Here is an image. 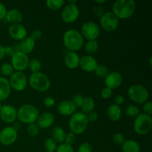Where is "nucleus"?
<instances>
[{
  "instance_id": "obj_38",
  "label": "nucleus",
  "mask_w": 152,
  "mask_h": 152,
  "mask_svg": "<svg viewBox=\"0 0 152 152\" xmlns=\"http://www.w3.org/2000/svg\"><path fill=\"white\" fill-rule=\"evenodd\" d=\"M83 100H84V96L81 94H77L75 96H73L72 100L71 102H73L76 108H81L82 105H83Z\"/></svg>"
},
{
  "instance_id": "obj_28",
  "label": "nucleus",
  "mask_w": 152,
  "mask_h": 152,
  "mask_svg": "<svg viewBox=\"0 0 152 152\" xmlns=\"http://www.w3.org/2000/svg\"><path fill=\"white\" fill-rule=\"evenodd\" d=\"M84 48L86 53H88V55L92 56L95 53H96V51L98 50V48H99V43H98V42L96 40H89V41H88L85 44Z\"/></svg>"
},
{
  "instance_id": "obj_8",
  "label": "nucleus",
  "mask_w": 152,
  "mask_h": 152,
  "mask_svg": "<svg viewBox=\"0 0 152 152\" xmlns=\"http://www.w3.org/2000/svg\"><path fill=\"white\" fill-rule=\"evenodd\" d=\"M100 27L107 32H112L119 26V19L112 12H105L99 17Z\"/></svg>"
},
{
  "instance_id": "obj_17",
  "label": "nucleus",
  "mask_w": 152,
  "mask_h": 152,
  "mask_svg": "<svg viewBox=\"0 0 152 152\" xmlns=\"http://www.w3.org/2000/svg\"><path fill=\"white\" fill-rule=\"evenodd\" d=\"M8 34L13 39L16 41H21L28 37V31L26 28L21 24L10 25L8 28Z\"/></svg>"
},
{
  "instance_id": "obj_44",
  "label": "nucleus",
  "mask_w": 152,
  "mask_h": 152,
  "mask_svg": "<svg viewBox=\"0 0 152 152\" xmlns=\"http://www.w3.org/2000/svg\"><path fill=\"white\" fill-rule=\"evenodd\" d=\"M44 105L48 108H51V107L54 106L55 99L51 96H47L44 99Z\"/></svg>"
},
{
  "instance_id": "obj_53",
  "label": "nucleus",
  "mask_w": 152,
  "mask_h": 152,
  "mask_svg": "<svg viewBox=\"0 0 152 152\" xmlns=\"http://www.w3.org/2000/svg\"><path fill=\"white\" fill-rule=\"evenodd\" d=\"M1 107H2V105H1V102H0V111H1Z\"/></svg>"
},
{
  "instance_id": "obj_6",
  "label": "nucleus",
  "mask_w": 152,
  "mask_h": 152,
  "mask_svg": "<svg viewBox=\"0 0 152 152\" xmlns=\"http://www.w3.org/2000/svg\"><path fill=\"white\" fill-rule=\"evenodd\" d=\"M128 96L135 103L143 104L148 101L149 92L145 86L135 84L128 89Z\"/></svg>"
},
{
  "instance_id": "obj_25",
  "label": "nucleus",
  "mask_w": 152,
  "mask_h": 152,
  "mask_svg": "<svg viewBox=\"0 0 152 152\" xmlns=\"http://www.w3.org/2000/svg\"><path fill=\"white\" fill-rule=\"evenodd\" d=\"M123 152H140V145L134 140H126L122 145Z\"/></svg>"
},
{
  "instance_id": "obj_31",
  "label": "nucleus",
  "mask_w": 152,
  "mask_h": 152,
  "mask_svg": "<svg viewBox=\"0 0 152 152\" xmlns=\"http://www.w3.org/2000/svg\"><path fill=\"white\" fill-rule=\"evenodd\" d=\"M42 68V63L38 59H32L29 61L28 68L32 74L39 72Z\"/></svg>"
},
{
  "instance_id": "obj_14",
  "label": "nucleus",
  "mask_w": 152,
  "mask_h": 152,
  "mask_svg": "<svg viewBox=\"0 0 152 152\" xmlns=\"http://www.w3.org/2000/svg\"><path fill=\"white\" fill-rule=\"evenodd\" d=\"M0 118L4 123L10 124L17 120V110L10 105H4L0 111Z\"/></svg>"
},
{
  "instance_id": "obj_9",
  "label": "nucleus",
  "mask_w": 152,
  "mask_h": 152,
  "mask_svg": "<svg viewBox=\"0 0 152 152\" xmlns=\"http://www.w3.org/2000/svg\"><path fill=\"white\" fill-rule=\"evenodd\" d=\"M80 33L83 38L86 39L88 41L96 40L100 34V28L96 22L88 21L82 25Z\"/></svg>"
},
{
  "instance_id": "obj_10",
  "label": "nucleus",
  "mask_w": 152,
  "mask_h": 152,
  "mask_svg": "<svg viewBox=\"0 0 152 152\" xmlns=\"http://www.w3.org/2000/svg\"><path fill=\"white\" fill-rule=\"evenodd\" d=\"M8 80L11 89L18 92L23 91L28 86V78L26 75L20 71H15Z\"/></svg>"
},
{
  "instance_id": "obj_50",
  "label": "nucleus",
  "mask_w": 152,
  "mask_h": 152,
  "mask_svg": "<svg viewBox=\"0 0 152 152\" xmlns=\"http://www.w3.org/2000/svg\"><path fill=\"white\" fill-rule=\"evenodd\" d=\"M4 56H5V54H4V47L2 45L0 44V61L4 58Z\"/></svg>"
},
{
  "instance_id": "obj_23",
  "label": "nucleus",
  "mask_w": 152,
  "mask_h": 152,
  "mask_svg": "<svg viewBox=\"0 0 152 152\" xmlns=\"http://www.w3.org/2000/svg\"><path fill=\"white\" fill-rule=\"evenodd\" d=\"M11 93V87L7 78L0 77V102L7 99Z\"/></svg>"
},
{
  "instance_id": "obj_15",
  "label": "nucleus",
  "mask_w": 152,
  "mask_h": 152,
  "mask_svg": "<svg viewBox=\"0 0 152 152\" xmlns=\"http://www.w3.org/2000/svg\"><path fill=\"white\" fill-rule=\"evenodd\" d=\"M123 76L117 71H111L108 73V75L105 77V87L111 90L120 87L123 83Z\"/></svg>"
},
{
  "instance_id": "obj_21",
  "label": "nucleus",
  "mask_w": 152,
  "mask_h": 152,
  "mask_svg": "<svg viewBox=\"0 0 152 152\" xmlns=\"http://www.w3.org/2000/svg\"><path fill=\"white\" fill-rule=\"evenodd\" d=\"M80 57L76 52L69 51L66 53L64 58V62L67 68L70 69H75L80 65Z\"/></svg>"
},
{
  "instance_id": "obj_3",
  "label": "nucleus",
  "mask_w": 152,
  "mask_h": 152,
  "mask_svg": "<svg viewBox=\"0 0 152 152\" xmlns=\"http://www.w3.org/2000/svg\"><path fill=\"white\" fill-rule=\"evenodd\" d=\"M39 115L38 108L31 104H25L17 109V120L25 124L35 123Z\"/></svg>"
},
{
  "instance_id": "obj_41",
  "label": "nucleus",
  "mask_w": 152,
  "mask_h": 152,
  "mask_svg": "<svg viewBox=\"0 0 152 152\" xmlns=\"http://www.w3.org/2000/svg\"><path fill=\"white\" fill-rule=\"evenodd\" d=\"M142 108H143L144 114H147L148 116H151L152 114V103L151 101H147L145 103H143V106H142Z\"/></svg>"
},
{
  "instance_id": "obj_33",
  "label": "nucleus",
  "mask_w": 152,
  "mask_h": 152,
  "mask_svg": "<svg viewBox=\"0 0 152 152\" xmlns=\"http://www.w3.org/2000/svg\"><path fill=\"white\" fill-rule=\"evenodd\" d=\"M44 147L46 152H55L57 148V143L51 137L48 138L45 141Z\"/></svg>"
},
{
  "instance_id": "obj_5",
  "label": "nucleus",
  "mask_w": 152,
  "mask_h": 152,
  "mask_svg": "<svg viewBox=\"0 0 152 152\" xmlns=\"http://www.w3.org/2000/svg\"><path fill=\"white\" fill-rule=\"evenodd\" d=\"M28 83L32 89L38 92H45L50 88V80L47 75L42 72L31 74Z\"/></svg>"
},
{
  "instance_id": "obj_37",
  "label": "nucleus",
  "mask_w": 152,
  "mask_h": 152,
  "mask_svg": "<svg viewBox=\"0 0 152 152\" xmlns=\"http://www.w3.org/2000/svg\"><path fill=\"white\" fill-rule=\"evenodd\" d=\"M113 142L118 145H122L123 142L126 141L125 136L121 133H116L113 135Z\"/></svg>"
},
{
  "instance_id": "obj_39",
  "label": "nucleus",
  "mask_w": 152,
  "mask_h": 152,
  "mask_svg": "<svg viewBox=\"0 0 152 152\" xmlns=\"http://www.w3.org/2000/svg\"><path fill=\"white\" fill-rule=\"evenodd\" d=\"M77 152H93V147L89 142H83L79 146Z\"/></svg>"
},
{
  "instance_id": "obj_45",
  "label": "nucleus",
  "mask_w": 152,
  "mask_h": 152,
  "mask_svg": "<svg viewBox=\"0 0 152 152\" xmlns=\"http://www.w3.org/2000/svg\"><path fill=\"white\" fill-rule=\"evenodd\" d=\"M87 118L88 120V123H93V122L96 121L98 119L97 113L95 112V111L89 113L88 114H87Z\"/></svg>"
},
{
  "instance_id": "obj_46",
  "label": "nucleus",
  "mask_w": 152,
  "mask_h": 152,
  "mask_svg": "<svg viewBox=\"0 0 152 152\" xmlns=\"http://www.w3.org/2000/svg\"><path fill=\"white\" fill-rule=\"evenodd\" d=\"M7 11V10L6 8V6L3 3L0 2V20L5 18Z\"/></svg>"
},
{
  "instance_id": "obj_16",
  "label": "nucleus",
  "mask_w": 152,
  "mask_h": 152,
  "mask_svg": "<svg viewBox=\"0 0 152 152\" xmlns=\"http://www.w3.org/2000/svg\"><path fill=\"white\" fill-rule=\"evenodd\" d=\"M99 65L96 59L91 55H86L80 58L79 66L84 71L88 73L94 72Z\"/></svg>"
},
{
  "instance_id": "obj_4",
  "label": "nucleus",
  "mask_w": 152,
  "mask_h": 152,
  "mask_svg": "<svg viewBox=\"0 0 152 152\" xmlns=\"http://www.w3.org/2000/svg\"><path fill=\"white\" fill-rule=\"evenodd\" d=\"M88 120L87 115L83 112H75L69 120V128L71 132L75 135L82 134L84 133L88 126Z\"/></svg>"
},
{
  "instance_id": "obj_22",
  "label": "nucleus",
  "mask_w": 152,
  "mask_h": 152,
  "mask_svg": "<svg viewBox=\"0 0 152 152\" xmlns=\"http://www.w3.org/2000/svg\"><path fill=\"white\" fill-rule=\"evenodd\" d=\"M4 19H6V20L11 23L12 25H17V24H20L22 22L23 15H22V12L18 9H10L7 11Z\"/></svg>"
},
{
  "instance_id": "obj_26",
  "label": "nucleus",
  "mask_w": 152,
  "mask_h": 152,
  "mask_svg": "<svg viewBox=\"0 0 152 152\" xmlns=\"http://www.w3.org/2000/svg\"><path fill=\"white\" fill-rule=\"evenodd\" d=\"M52 139L56 142V143H63L65 142V138L66 133H65V130L62 129L60 126H56V127L53 128V129L52 130Z\"/></svg>"
},
{
  "instance_id": "obj_32",
  "label": "nucleus",
  "mask_w": 152,
  "mask_h": 152,
  "mask_svg": "<svg viewBox=\"0 0 152 152\" xmlns=\"http://www.w3.org/2000/svg\"><path fill=\"white\" fill-rule=\"evenodd\" d=\"M140 114V110L137 106L134 105H130L126 108V114L129 117L135 118Z\"/></svg>"
},
{
  "instance_id": "obj_19",
  "label": "nucleus",
  "mask_w": 152,
  "mask_h": 152,
  "mask_svg": "<svg viewBox=\"0 0 152 152\" xmlns=\"http://www.w3.org/2000/svg\"><path fill=\"white\" fill-rule=\"evenodd\" d=\"M77 111V108L71 100L62 101L57 105V111L60 115L68 117L72 116Z\"/></svg>"
},
{
  "instance_id": "obj_11",
  "label": "nucleus",
  "mask_w": 152,
  "mask_h": 152,
  "mask_svg": "<svg viewBox=\"0 0 152 152\" xmlns=\"http://www.w3.org/2000/svg\"><path fill=\"white\" fill-rule=\"evenodd\" d=\"M29 61L30 59L28 55L25 54L19 50H16L14 54L11 56L10 64L12 65L15 71L23 72L25 70L28 68Z\"/></svg>"
},
{
  "instance_id": "obj_42",
  "label": "nucleus",
  "mask_w": 152,
  "mask_h": 152,
  "mask_svg": "<svg viewBox=\"0 0 152 152\" xmlns=\"http://www.w3.org/2000/svg\"><path fill=\"white\" fill-rule=\"evenodd\" d=\"M76 139V135L74 134H73L72 132H69V133L66 134L65 138V143L68 144V145H72Z\"/></svg>"
},
{
  "instance_id": "obj_43",
  "label": "nucleus",
  "mask_w": 152,
  "mask_h": 152,
  "mask_svg": "<svg viewBox=\"0 0 152 152\" xmlns=\"http://www.w3.org/2000/svg\"><path fill=\"white\" fill-rule=\"evenodd\" d=\"M42 32L39 29H35L34 31H33L31 32V36H30V37L31 39H33L35 42L37 40L40 39L42 38Z\"/></svg>"
},
{
  "instance_id": "obj_47",
  "label": "nucleus",
  "mask_w": 152,
  "mask_h": 152,
  "mask_svg": "<svg viewBox=\"0 0 152 152\" xmlns=\"http://www.w3.org/2000/svg\"><path fill=\"white\" fill-rule=\"evenodd\" d=\"M15 52H16V50H15V49L13 48V47H11V46L4 47V54H5L6 56H8L11 57V56L14 54Z\"/></svg>"
},
{
  "instance_id": "obj_35",
  "label": "nucleus",
  "mask_w": 152,
  "mask_h": 152,
  "mask_svg": "<svg viewBox=\"0 0 152 152\" xmlns=\"http://www.w3.org/2000/svg\"><path fill=\"white\" fill-rule=\"evenodd\" d=\"M40 129L39 126H37V123H31L28 124V127H27V132L28 134L31 137H36L39 134Z\"/></svg>"
},
{
  "instance_id": "obj_20",
  "label": "nucleus",
  "mask_w": 152,
  "mask_h": 152,
  "mask_svg": "<svg viewBox=\"0 0 152 152\" xmlns=\"http://www.w3.org/2000/svg\"><path fill=\"white\" fill-rule=\"evenodd\" d=\"M35 45L36 42L30 37H27L19 42V46H18L19 49L17 50L28 55L34 50Z\"/></svg>"
},
{
  "instance_id": "obj_30",
  "label": "nucleus",
  "mask_w": 152,
  "mask_h": 152,
  "mask_svg": "<svg viewBox=\"0 0 152 152\" xmlns=\"http://www.w3.org/2000/svg\"><path fill=\"white\" fill-rule=\"evenodd\" d=\"M46 5L49 9L52 10H56L62 8L65 4L63 0H48L45 2Z\"/></svg>"
},
{
  "instance_id": "obj_27",
  "label": "nucleus",
  "mask_w": 152,
  "mask_h": 152,
  "mask_svg": "<svg viewBox=\"0 0 152 152\" xmlns=\"http://www.w3.org/2000/svg\"><path fill=\"white\" fill-rule=\"evenodd\" d=\"M95 108V102L94 99L91 96H87L84 97L83 105L81 106L82 112L85 114H88L89 113L94 111V109Z\"/></svg>"
},
{
  "instance_id": "obj_2",
  "label": "nucleus",
  "mask_w": 152,
  "mask_h": 152,
  "mask_svg": "<svg viewBox=\"0 0 152 152\" xmlns=\"http://www.w3.org/2000/svg\"><path fill=\"white\" fill-rule=\"evenodd\" d=\"M63 45L69 51L80 50L84 45V38L80 31L76 29H69L65 32L62 37Z\"/></svg>"
},
{
  "instance_id": "obj_1",
  "label": "nucleus",
  "mask_w": 152,
  "mask_h": 152,
  "mask_svg": "<svg viewBox=\"0 0 152 152\" xmlns=\"http://www.w3.org/2000/svg\"><path fill=\"white\" fill-rule=\"evenodd\" d=\"M136 7L134 0H117L113 4L112 13L119 19H127L133 16Z\"/></svg>"
},
{
  "instance_id": "obj_48",
  "label": "nucleus",
  "mask_w": 152,
  "mask_h": 152,
  "mask_svg": "<svg viewBox=\"0 0 152 152\" xmlns=\"http://www.w3.org/2000/svg\"><path fill=\"white\" fill-rule=\"evenodd\" d=\"M94 13L97 16H99V17H100L105 12H104L103 8L102 7V6L97 5L94 8Z\"/></svg>"
},
{
  "instance_id": "obj_13",
  "label": "nucleus",
  "mask_w": 152,
  "mask_h": 152,
  "mask_svg": "<svg viewBox=\"0 0 152 152\" xmlns=\"http://www.w3.org/2000/svg\"><path fill=\"white\" fill-rule=\"evenodd\" d=\"M18 137V132L13 126H7L0 132V143L3 145H10L14 143Z\"/></svg>"
},
{
  "instance_id": "obj_52",
  "label": "nucleus",
  "mask_w": 152,
  "mask_h": 152,
  "mask_svg": "<svg viewBox=\"0 0 152 152\" xmlns=\"http://www.w3.org/2000/svg\"><path fill=\"white\" fill-rule=\"evenodd\" d=\"M77 2V0H74V1H68V4H76Z\"/></svg>"
},
{
  "instance_id": "obj_24",
  "label": "nucleus",
  "mask_w": 152,
  "mask_h": 152,
  "mask_svg": "<svg viewBox=\"0 0 152 152\" xmlns=\"http://www.w3.org/2000/svg\"><path fill=\"white\" fill-rule=\"evenodd\" d=\"M108 117L111 121L117 122L121 119L122 117V108L116 104H112L110 105L107 111Z\"/></svg>"
},
{
  "instance_id": "obj_34",
  "label": "nucleus",
  "mask_w": 152,
  "mask_h": 152,
  "mask_svg": "<svg viewBox=\"0 0 152 152\" xmlns=\"http://www.w3.org/2000/svg\"><path fill=\"white\" fill-rule=\"evenodd\" d=\"M94 72L99 78H105L109 73L108 68L104 65H98Z\"/></svg>"
},
{
  "instance_id": "obj_36",
  "label": "nucleus",
  "mask_w": 152,
  "mask_h": 152,
  "mask_svg": "<svg viewBox=\"0 0 152 152\" xmlns=\"http://www.w3.org/2000/svg\"><path fill=\"white\" fill-rule=\"evenodd\" d=\"M56 152H74V150L72 145L63 142V143H61L57 145Z\"/></svg>"
},
{
  "instance_id": "obj_49",
  "label": "nucleus",
  "mask_w": 152,
  "mask_h": 152,
  "mask_svg": "<svg viewBox=\"0 0 152 152\" xmlns=\"http://www.w3.org/2000/svg\"><path fill=\"white\" fill-rule=\"evenodd\" d=\"M114 104L120 106L121 105H123L125 102V97L122 95H117L115 98V100H114Z\"/></svg>"
},
{
  "instance_id": "obj_18",
  "label": "nucleus",
  "mask_w": 152,
  "mask_h": 152,
  "mask_svg": "<svg viewBox=\"0 0 152 152\" xmlns=\"http://www.w3.org/2000/svg\"><path fill=\"white\" fill-rule=\"evenodd\" d=\"M55 122V117L51 112L42 113L39 114L37 120V124L39 129H46L53 125Z\"/></svg>"
},
{
  "instance_id": "obj_51",
  "label": "nucleus",
  "mask_w": 152,
  "mask_h": 152,
  "mask_svg": "<svg viewBox=\"0 0 152 152\" xmlns=\"http://www.w3.org/2000/svg\"><path fill=\"white\" fill-rule=\"evenodd\" d=\"M95 2L96 3V4H98L99 5V4H105V2H106V1H105V0H102V1H95Z\"/></svg>"
},
{
  "instance_id": "obj_29",
  "label": "nucleus",
  "mask_w": 152,
  "mask_h": 152,
  "mask_svg": "<svg viewBox=\"0 0 152 152\" xmlns=\"http://www.w3.org/2000/svg\"><path fill=\"white\" fill-rule=\"evenodd\" d=\"M0 72L3 77L6 78L7 77H10L15 72V70L13 69L11 64L8 63V62H4L0 67Z\"/></svg>"
},
{
  "instance_id": "obj_40",
  "label": "nucleus",
  "mask_w": 152,
  "mask_h": 152,
  "mask_svg": "<svg viewBox=\"0 0 152 152\" xmlns=\"http://www.w3.org/2000/svg\"><path fill=\"white\" fill-rule=\"evenodd\" d=\"M113 94V90L108 88L105 87L102 89L100 92V96L103 99H108L111 97Z\"/></svg>"
},
{
  "instance_id": "obj_7",
  "label": "nucleus",
  "mask_w": 152,
  "mask_h": 152,
  "mask_svg": "<svg viewBox=\"0 0 152 152\" xmlns=\"http://www.w3.org/2000/svg\"><path fill=\"white\" fill-rule=\"evenodd\" d=\"M152 128V119L144 113H140L134 121V132L139 135H145L149 133Z\"/></svg>"
},
{
  "instance_id": "obj_12",
  "label": "nucleus",
  "mask_w": 152,
  "mask_h": 152,
  "mask_svg": "<svg viewBox=\"0 0 152 152\" xmlns=\"http://www.w3.org/2000/svg\"><path fill=\"white\" fill-rule=\"evenodd\" d=\"M80 16V9L76 4H68L64 6L61 13L62 21L67 24L76 22Z\"/></svg>"
}]
</instances>
